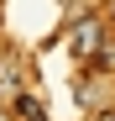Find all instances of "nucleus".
<instances>
[{
  "mask_svg": "<svg viewBox=\"0 0 115 121\" xmlns=\"http://www.w3.org/2000/svg\"><path fill=\"white\" fill-rule=\"evenodd\" d=\"M68 53L79 58V63H89V58H100V53H105V21H100V16H84V21L73 26Z\"/></svg>",
  "mask_w": 115,
  "mask_h": 121,
  "instance_id": "1",
  "label": "nucleus"
},
{
  "mask_svg": "<svg viewBox=\"0 0 115 121\" xmlns=\"http://www.w3.org/2000/svg\"><path fill=\"white\" fill-rule=\"evenodd\" d=\"M73 100L89 111V105H105V90H100V84H89V79H79V84H73Z\"/></svg>",
  "mask_w": 115,
  "mask_h": 121,
  "instance_id": "2",
  "label": "nucleus"
},
{
  "mask_svg": "<svg viewBox=\"0 0 115 121\" xmlns=\"http://www.w3.org/2000/svg\"><path fill=\"white\" fill-rule=\"evenodd\" d=\"M16 116H21V121H47L42 100H31V95H21V100H16Z\"/></svg>",
  "mask_w": 115,
  "mask_h": 121,
  "instance_id": "3",
  "label": "nucleus"
},
{
  "mask_svg": "<svg viewBox=\"0 0 115 121\" xmlns=\"http://www.w3.org/2000/svg\"><path fill=\"white\" fill-rule=\"evenodd\" d=\"M94 121H115V111H100V116H94Z\"/></svg>",
  "mask_w": 115,
  "mask_h": 121,
  "instance_id": "4",
  "label": "nucleus"
},
{
  "mask_svg": "<svg viewBox=\"0 0 115 121\" xmlns=\"http://www.w3.org/2000/svg\"><path fill=\"white\" fill-rule=\"evenodd\" d=\"M0 121H11V116H5V111H0Z\"/></svg>",
  "mask_w": 115,
  "mask_h": 121,
  "instance_id": "5",
  "label": "nucleus"
}]
</instances>
